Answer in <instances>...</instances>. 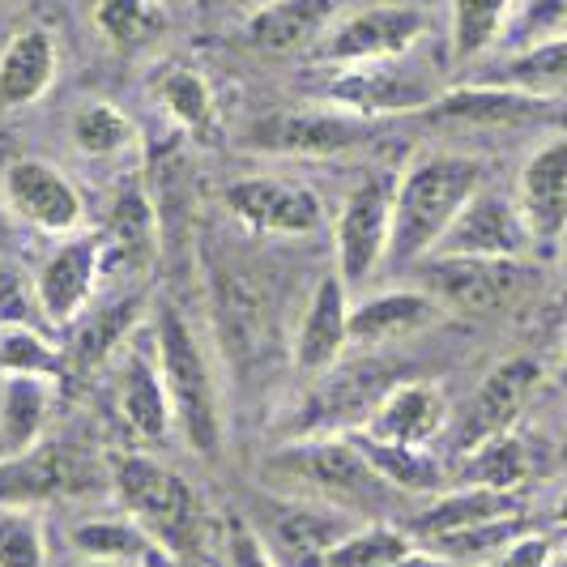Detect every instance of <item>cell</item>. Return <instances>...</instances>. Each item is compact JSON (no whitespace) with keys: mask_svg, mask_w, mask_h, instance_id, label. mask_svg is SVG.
<instances>
[{"mask_svg":"<svg viewBox=\"0 0 567 567\" xmlns=\"http://www.w3.org/2000/svg\"><path fill=\"white\" fill-rule=\"evenodd\" d=\"M478 188H483V163L461 154H426L405 175H398L389 260L414 265L435 252L444 230L453 227V218Z\"/></svg>","mask_w":567,"mask_h":567,"instance_id":"1","label":"cell"},{"mask_svg":"<svg viewBox=\"0 0 567 567\" xmlns=\"http://www.w3.org/2000/svg\"><path fill=\"white\" fill-rule=\"evenodd\" d=\"M154 363L167 384L175 431L184 435V444L205 461H218L223 453V398H218V380L214 363L200 346L193 320L179 308H163L154 320Z\"/></svg>","mask_w":567,"mask_h":567,"instance_id":"2","label":"cell"},{"mask_svg":"<svg viewBox=\"0 0 567 567\" xmlns=\"http://www.w3.org/2000/svg\"><path fill=\"white\" fill-rule=\"evenodd\" d=\"M112 491L124 516H133L167 559H188L205 546V504L184 474L150 453L112 456Z\"/></svg>","mask_w":567,"mask_h":567,"instance_id":"3","label":"cell"},{"mask_svg":"<svg viewBox=\"0 0 567 567\" xmlns=\"http://www.w3.org/2000/svg\"><path fill=\"white\" fill-rule=\"evenodd\" d=\"M269 474L282 478L303 499H320L341 512H380L398 491L368 465L350 435L329 440H295L269 453Z\"/></svg>","mask_w":567,"mask_h":567,"instance_id":"4","label":"cell"},{"mask_svg":"<svg viewBox=\"0 0 567 567\" xmlns=\"http://www.w3.org/2000/svg\"><path fill=\"white\" fill-rule=\"evenodd\" d=\"M538 282L529 260H470L431 256L423 265V290L453 312H504L520 303Z\"/></svg>","mask_w":567,"mask_h":567,"instance_id":"5","label":"cell"},{"mask_svg":"<svg viewBox=\"0 0 567 567\" xmlns=\"http://www.w3.org/2000/svg\"><path fill=\"white\" fill-rule=\"evenodd\" d=\"M320 103L338 112L384 120V115H419L440 94L419 78L398 69V60H368V64H333L320 78Z\"/></svg>","mask_w":567,"mask_h":567,"instance_id":"6","label":"cell"},{"mask_svg":"<svg viewBox=\"0 0 567 567\" xmlns=\"http://www.w3.org/2000/svg\"><path fill=\"white\" fill-rule=\"evenodd\" d=\"M393 197H398V179L393 175H371L341 205L338 223H333V256H338L333 269L341 274L346 286L371 282V274L389 260Z\"/></svg>","mask_w":567,"mask_h":567,"instance_id":"7","label":"cell"},{"mask_svg":"<svg viewBox=\"0 0 567 567\" xmlns=\"http://www.w3.org/2000/svg\"><path fill=\"white\" fill-rule=\"evenodd\" d=\"M426 34V13L419 4H368L329 27V34L312 48L320 69L333 64H368V60L405 56Z\"/></svg>","mask_w":567,"mask_h":567,"instance_id":"8","label":"cell"},{"mask_svg":"<svg viewBox=\"0 0 567 567\" xmlns=\"http://www.w3.org/2000/svg\"><path fill=\"white\" fill-rule=\"evenodd\" d=\"M107 269V248L99 235H64L34 274V308L48 324L69 329L94 308V290Z\"/></svg>","mask_w":567,"mask_h":567,"instance_id":"9","label":"cell"},{"mask_svg":"<svg viewBox=\"0 0 567 567\" xmlns=\"http://www.w3.org/2000/svg\"><path fill=\"white\" fill-rule=\"evenodd\" d=\"M375 120L338 112V107H312V112H278L260 115L248 124L244 145L256 154H295V158H333L354 145H363Z\"/></svg>","mask_w":567,"mask_h":567,"instance_id":"10","label":"cell"},{"mask_svg":"<svg viewBox=\"0 0 567 567\" xmlns=\"http://www.w3.org/2000/svg\"><path fill=\"white\" fill-rule=\"evenodd\" d=\"M0 197L22 227L52 235V239L78 235L85 223V197L78 193V184L43 158L9 163L0 175Z\"/></svg>","mask_w":567,"mask_h":567,"instance_id":"11","label":"cell"},{"mask_svg":"<svg viewBox=\"0 0 567 567\" xmlns=\"http://www.w3.org/2000/svg\"><path fill=\"white\" fill-rule=\"evenodd\" d=\"M559 107L550 94H534L520 85L483 82L456 85L426 103L419 120L426 124H449V128H520V124H542L555 120Z\"/></svg>","mask_w":567,"mask_h":567,"instance_id":"12","label":"cell"},{"mask_svg":"<svg viewBox=\"0 0 567 567\" xmlns=\"http://www.w3.org/2000/svg\"><path fill=\"white\" fill-rule=\"evenodd\" d=\"M534 252V235L525 227L516 200L478 188L465 209L444 230L431 256H470V260H525Z\"/></svg>","mask_w":567,"mask_h":567,"instance_id":"13","label":"cell"},{"mask_svg":"<svg viewBox=\"0 0 567 567\" xmlns=\"http://www.w3.org/2000/svg\"><path fill=\"white\" fill-rule=\"evenodd\" d=\"M227 209L235 223H244L256 235H316L324 227V205L308 184H290L274 175H248L227 188Z\"/></svg>","mask_w":567,"mask_h":567,"instance_id":"14","label":"cell"},{"mask_svg":"<svg viewBox=\"0 0 567 567\" xmlns=\"http://www.w3.org/2000/svg\"><path fill=\"white\" fill-rule=\"evenodd\" d=\"M542 384V363L529 359V354H512L504 363L483 375L474 401L465 405L461 423H456V449L470 453L474 444H483L491 435H504V431H516V419L525 414V405L534 401Z\"/></svg>","mask_w":567,"mask_h":567,"instance_id":"15","label":"cell"},{"mask_svg":"<svg viewBox=\"0 0 567 567\" xmlns=\"http://www.w3.org/2000/svg\"><path fill=\"white\" fill-rule=\"evenodd\" d=\"M516 209L534 235V248H555L567 235V128L550 133L516 175Z\"/></svg>","mask_w":567,"mask_h":567,"instance_id":"16","label":"cell"},{"mask_svg":"<svg viewBox=\"0 0 567 567\" xmlns=\"http://www.w3.org/2000/svg\"><path fill=\"white\" fill-rule=\"evenodd\" d=\"M99 483L94 465L69 444H34L30 453L0 461V508L4 504H48L60 495H85Z\"/></svg>","mask_w":567,"mask_h":567,"instance_id":"17","label":"cell"},{"mask_svg":"<svg viewBox=\"0 0 567 567\" xmlns=\"http://www.w3.org/2000/svg\"><path fill=\"white\" fill-rule=\"evenodd\" d=\"M350 346V286L341 282L338 269L320 274L308 295V308L295 329V368L324 375L341 363Z\"/></svg>","mask_w":567,"mask_h":567,"instance_id":"18","label":"cell"},{"mask_svg":"<svg viewBox=\"0 0 567 567\" xmlns=\"http://www.w3.org/2000/svg\"><path fill=\"white\" fill-rule=\"evenodd\" d=\"M115 414L124 431L133 435V444L142 449H163L175 426V414H171V398L167 384L158 375V363H154V350H128L124 363L115 371Z\"/></svg>","mask_w":567,"mask_h":567,"instance_id":"19","label":"cell"},{"mask_svg":"<svg viewBox=\"0 0 567 567\" xmlns=\"http://www.w3.org/2000/svg\"><path fill=\"white\" fill-rule=\"evenodd\" d=\"M449 423V398L435 380H401L384 398L375 401L368 423L359 426L363 435L393 440V444H414L426 449Z\"/></svg>","mask_w":567,"mask_h":567,"instance_id":"20","label":"cell"},{"mask_svg":"<svg viewBox=\"0 0 567 567\" xmlns=\"http://www.w3.org/2000/svg\"><path fill=\"white\" fill-rule=\"evenodd\" d=\"M359 525L350 520V512L333 508V504H320V499H278L269 504V534L282 546L290 559L316 567L346 534H354Z\"/></svg>","mask_w":567,"mask_h":567,"instance_id":"21","label":"cell"},{"mask_svg":"<svg viewBox=\"0 0 567 567\" xmlns=\"http://www.w3.org/2000/svg\"><path fill=\"white\" fill-rule=\"evenodd\" d=\"M341 0H269L248 18V43L256 52H303L316 48L338 22Z\"/></svg>","mask_w":567,"mask_h":567,"instance_id":"22","label":"cell"},{"mask_svg":"<svg viewBox=\"0 0 567 567\" xmlns=\"http://www.w3.org/2000/svg\"><path fill=\"white\" fill-rule=\"evenodd\" d=\"M60 69V48L52 39V30L30 27L18 30L4 52H0V107L4 112H22V107H34L52 82H56Z\"/></svg>","mask_w":567,"mask_h":567,"instance_id":"23","label":"cell"},{"mask_svg":"<svg viewBox=\"0 0 567 567\" xmlns=\"http://www.w3.org/2000/svg\"><path fill=\"white\" fill-rule=\"evenodd\" d=\"M154 103L171 120V128L193 145H218L223 142V115L218 99L205 82V73L188 64H171L154 78Z\"/></svg>","mask_w":567,"mask_h":567,"instance_id":"24","label":"cell"},{"mask_svg":"<svg viewBox=\"0 0 567 567\" xmlns=\"http://www.w3.org/2000/svg\"><path fill=\"white\" fill-rule=\"evenodd\" d=\"M504 516H520V499L512 491H486V486L461 483L456 491L435 495L423 512H414L405 529L414 534V542L426 546V542L474 529V525H486V520H504Z\"/></svg>","mask_w":567,"mask_h":567,"instance_id":"25","label":"cell"},{"mask_svg":"<svg viewBox=\"0 0 567 567\" xmlns=\"http://www.w3.org/2000/svg\"><path fill=\"white\" fill-rule=\"evenodd\" d=\"M444 308L426 290H380L350 308V341L359 346H389L435 324Z\"/></svg>","mask_w":567,"mask_h":567,"instance_id":"26","label":"cell"},{"mask_svg":"<svg viewBox=\"0 0 567 567\" xmlns=\"http://www.w3.org/2000/svg\"><path fill=\"white\" fill-rule=\"evenodd\" d=\"M103 248L112 260H124L128 269H150L154 265V256L163 248V223H158V209L150 200L145 179H128L115 193Z\"/></svg>","mask_w":567,"mask_h":567,"instance_id":"27","label":"cell"},{"mask_svg":"<svg viewBox=\"0 0 567 567\" xmlns=\"http://www.w3.org/2000/svg\"><path fill=\"white\" fill-rule=\"evenodd\" d=\"M52 380L39 375H0V461L43 444L52 419Z\"/></svg>","mask_w":567,"mask_h":567,"instance_id":"28","label":"cell"},{"mask_svg":"<svg viewBox=\"0 0 567 567\" xmlns=\"http://www.w3.org/2000/svg\"><path fill=\"white\" fill-rule=\"evenodd\" d=\"M69 546H73L78 559H94V564L145 567L167 559L133 516H90V520H78L69 529Z\"/></svg>","mask_w":567,"mask_h":567,"instance_id":"29","label":"cell"},{"mask_svg":"<svg viewBox=\"0 0 567 567\" xmlns=\"http://www.w3.org/2000/svg\"><path fill=\"white\" fill-rule=\"evenodd\" d=\"M354 440V449L368 456V465L393 486L398 495H440V486L449 478V470L440 465V456L414 444H393V440H375L363 431H346Z\"/></svg>","mask_w":567,"mask_h":567,"instance_id":"30","label":"cell"},{"mask_svg":"<svg viewBox=\"0 0 567 567\" xmlns=\"http://www.w3.org/2000/svg\"><path fill=\"white\" fill-rule=\"evenodd\" d=\"M456 478L465 486H486V491H520L529 478V449L516 431L491 435L483 444H474L470 453H461V470Z\"/></svg>","mask_w":567,"mask_h":567,"instance_id":"31","label":"cell"},{"mask_svg":"<svg viewBox=\"0 0 567 567\" xmlns=\"http://www.w3.org/2000/svg\"><path fill=\"white\" fill-rule=\"evenodd\" d=\"M520 0H453L449 13V52L456 64L483 56L486 48H495L512 27Z\"/></svg>","mask_w":567,"mask_h":567,"instance_id":"32","label":"cell"},{"mask_svg":"<svg viewBox=\"0 0 567 567\" xmlns=\"http://www.w3.org/2000/svg\"><path fill=\"white\" fill-rule=\"evenodd\" d=\"M69 137H73V145L82 150L85 158H124V154H133L142 145L137 124L115 103H103V99H90L73 112Z\"/></svg>","mask_w":567,"mask_h":567,"instance_id":"33","label":"cell"},{"mask_svg":"<svg viewBox=\"0 0 567 567\" xmlns=\"http://www.w3.org/2000/svg\"><path fill=\"white\" fill-rule=\"evenodd\" d=\"M94 27L115 52H142L167 34V9L163 0H99Z\"/></svg>","mask_w":567,"mask_h":567,"instance_id":"34","label":"cell"},{"mask_svg":"<svg viewBox=\"0 0 567 567\" xmlns=\"http://www.w3.org/2000/svg\"><path fill=\"white\" fill-rule=\"evenodd\" d=\"M137 308H142L137 295H124L115 303L90 308L78 320L82 329H78V341H73V363L78 368H99L107 354H115L120 346H128V329L137 324Z\"/></svg>","mask_w":567,"mask_h":567,"instance_id":"35","label":"cell"},{"mask_svg":"<svg viewBox=\"0 0 567 567\" xmlns=\"http://www.w3.org/2000/svg\"><path fill=\"white\" fill-rule=\"evenodd\" d=\"M414 550V534L401 525H384V520H368L320 559L316 567H393Z\"/></svg>","mask_w":567,"mask_h":567,"instance_id":"36","label":"cell"},{"mask_svg":"<svg viewBox=\"0 0 567 567\" xmlns=\"http://www.w3.org/2000/svg\"><path fill=\"white\" fill-rule=\"evenodd\" d=\"M499 82L555 99V90L567 85V34H550L529 48H516L508 64L499 69Z\"/></svg>","mask_w":567,"mask_h":567,"instance_id":"37","label":"cell"},{"mask_svg":"<svg viewBox=\"0 0 567 567\" xmlns=\"http://www.w3.org/2000/svg\"><path fill=\"white\" fill-rule=\"evenodd\" d=\"M0 375H39V380H69V363L52 341L30 324H4L0 329Z\"/></svg>","mask_w":567,"mask_h":567,"instance_id":"38","label":"cell"},{"mask_svg":"<svg viewBox=\"0 0 567 567\" xmlns=\"http://www.w3.org/2000/svg\"><path fill=\"white\" fill-rule=\"evenodd\" d=\"M0 567H48L43 516L27 504L0 508Z\"/></svg>","mask_w":567,"mask_h":567,"instance_id":"39","label":"cell"},{"mask_svg":"<svg viewBox=\"0 0 567 567\" xmlns=\"http://www.w3.org/2000/svg\"><path fill=\"white\" fill-rule=\"evenodd\" d=\"M516 534H525V512L520 516H504V520H486V525L461 529V534H449V538L426 542V550L444 555L449 564H474V559H495Z\"/></svg>","mask_w":567,"mask_h":567,"instance_id":"40","label":"cell"},{"mask_svg":"<svg viewBox=\"0 0 567 567\" xmlns=\"http://www.w3.org/2000/svg\"><path fill=\"white\" fill-rule=\"evenodd\" d=\"M550 34H567V0H520L512 13L508 39L516 48H529Z\"/></svg>","mask_w":567,"mask_h":567,"instance_id":"41","label":"cell"},{"mask_svg":"<svg viewBox=\"0 0 567 567\" xmlns=\"http://www.w3.org/2000/svg\"><path fill=\"white\" fill-rule=\"evenodd\" d=\"M227 567H278L265 538H260V529L244 516L227 520Z\"/></svg>","mask_w":567,"mask_h":567,"instance_id":"42","label":"cell"},{"mask_svg":"<svg viewBox=\"0 0 567 567\" xmlns=\"http://www.w3.org/2000/svg\"><path fill=\"white\" fill-rule=\"evenodd\" d=\"M491 567H555V542L525 529L491 559Z\"/></svg>","mask_w":567,"mask_h":567,"instance_id":"43","label":"cell"},{"mask_svg":"<svg viewBox=\"0 0 567 567\" xmlns=\"http://www.w3.org/2000/svg\"><path fill=\"white\" fill-rule=\"evenodd\" d=\"M30 299H34V290L22 282V274L0 265V324H27Z\"/></svg>","mask_w":567,"mask_h":567,"instance_id":"44","label":"cell"},{"mask_svg":"<svg viewBox=\"0 0 567 567\" xmlns=\"http://www.w3.org/2000/svg\"><path fill=\"white\" fill-rule=\"evenodd\" d=\"M393 567H453V564H449L444 555H435V550H419V546H414V550H410L405 559H398Z\"/></svg>","mask_w":567,"mask_h":567,"instance_id":"45","label":"cell"},{"mask_svg":"<svg viewBox=\"0 0 567 567\" xmlns=\"http://www.w3.org/2000/svg\"><path fill=\"white\" fill-rule=\"evenodd\" d=\"M555 520H559V525H567V491L559 495V504H555Z\"/></svg>","mask_w":567,"mask_h":567,"instance_id":"46","label":"cell"},{"mask_svg":"<svg viewBox=\"0 0 567 567\" xmlns=\"http://www.w3.org/2000/svg\"><path fill=\"white\" fill-rule=\"evenodd\" d=\"M559 384L567 389V341H564V350H559Z\"/></svg>","mask_w":567,"mask_h":567,"instance_id":"47","label":"cell"},{"mask_svg":"<svg viewBox=\"0 0 567 567\" xmlns=\"http://www.w3.org/2000/svg\"><path fill=\"white\" fill-rule=\"evenodd\" d=\"M559 461L567 465V423H564V435H559Z\"/></svg>","mask_w":567,"mask_h":567,"instance_id":"48","label":"cell"},{"mask_svg":"<svg viewBox=\"0 0 567 567\" xmlns=\"http://www.w3.org/2000/svg\"><path fill=\"white\" fill-rule=\"evenodd\" d=\"M73 567H124V564H94V559H78Z\"/></svg>","mask_w":567,"mask_h":567,"instance_id":"49","label":"cell"},{"mask_svg":"<svg viewBox=\"0 0 567 567\" xmlns=\"http://www.w3.org/2000/svg\"><path fill=\"white\" fill-rule=\"evenodd\" d=\"M555 567H567V555H555Z\"/></svg>","mask_w":567,"mask_h":567,"instance_id":"50","label":"cell"},{"mask_svg":"<svg viewBox=\"0 0 567 567\" xmlns=\"http://www.w3.org/2000/svg\"><path fill=\"white\" fill-rule=\"evenodd\" d=\"M564 299H567V286H564Z\"/></svg>","mask_w":567,"mask_h":567,"instance_id":"51","label":"cell"},{"mask_svg":"<svg viewBox=\"0 0 567 567\" xmlns=\"http://www.w3.org/2000/svg\"><path fill=\"white\" fill-rule=\"evenodd\" d=\"M0 329H4V324H0Z\"/></svg>","mask_w":567,"mask_h":567,"instance_id":"52","label":"cell"}]
</instances>
